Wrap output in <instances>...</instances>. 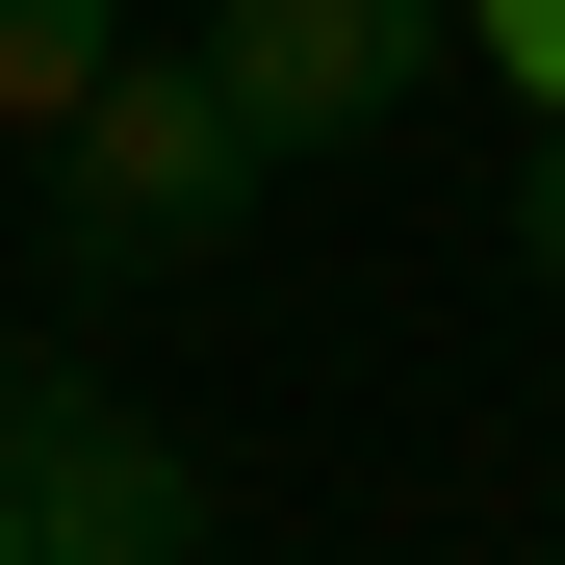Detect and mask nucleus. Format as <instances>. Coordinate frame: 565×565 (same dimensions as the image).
<instances>
[{
  "label": "nucleus",
  "mask_w": 565,
  "mask_h": 565,
  "mask_svg": "<svg viewBox=\"0 0 565 565\" xmlns=\"http://www.w3.org/2000/svg\"><path fill=\"white\" fill-rule=\"evenodd\" d=\"M206 77L257 104V154L412 129V104H437V0H206Z\"/></svg>",
  "instance_id": "obj_3"
},
{
  "label": "nucleus",
  "mask_w": 565,
  "mask_h": 565,
  "mask_svg": "<svg viewBox=\"0 0 565 565\" xmlns=\"http://www.w3.org/2000/svg\"><path fill=\"white\" fill-rule=\"evenodd\" d=\"M462 26H489V77H514V104H565V0H462Z\"/></svg>",
  "instance_id": "obj_5"
},
{
  "label": "nucleus",
  "mask_w": 565,
  "mask_h": 565,
  "mask_svg": "<svg viewBox=\"0 0 565 565\" xmlns=\"http://www.w3.org/2000/svg\"><path fill=\"white\" fill-rule=\"evenodd\" d=\"M104 52H129V0H0V129H52Z\"/></svg>",
  "instance_id": "obj_4"
},
{
  "label": "nucleus",
  "mask_w": 565,
  "mask_h": 565,
  "mask_svg": "<svg viewBox=\"0 0 565 565\" xmlns=\"http://www.w3.org/2000/svg\"><path fill=\"white\" fill-rule=\"evenodd\" d=\"M0 489H26V565H180L206 540V462L77 360H0Z\"/></svg>",
  "instance_id": "obj_2"
},
{
  "label": "nucleus",
  "mask_w": 565,
  "mask_h": 565,
  "mask_svg": "<svg viewBox=\"0 0 565 565\" xmlns=\"http://www.w3.org/2000/svg\"><path fill=\"white\" fill-rule=\"evenodd\" d=\"M26 180H52V257L77 282H180V257H232V206H257V104L206 52H104L26 129Z\"/></svg>",
  "instance_id": "obj_1"
},
{
  "label": "nucleus",
  "mask_w": 565,
  "mask_h": 565,
  "mask_svg": "<svg viewBox=\"0 0 565 565\" xmlns=\"http://www.w3.org/2000/svg\"><path fill=\"white\" fill-rule=\"evenodd\" d=\"M514 257H540V282H565V154H540V206H514Z\"/></svg>",
  "instance_id": "obj_6"
}]
</instances>
